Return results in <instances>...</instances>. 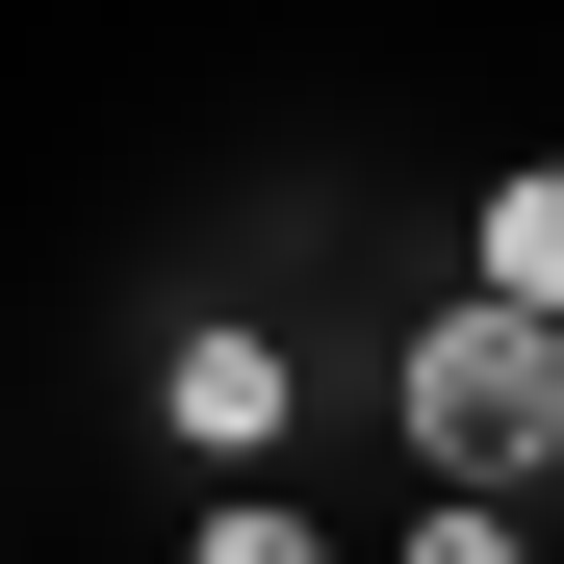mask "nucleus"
Wrapping results in <instances>:
<instances>
[{
	"mask_svg": "<svg viewBox=\"0 0 564 564\" xmlns=\"http://www.w3.org/2000/svg\"><path fill=\"white\" fill-rule=\"evenodd\" d=\"M386 436H411V488H564V334L539 308H488V282H436L411 308V359H386Z\"/></svg>",
	"mask_w": 564,
	"mask_h": 564,
	"instance_id": "f257e3e1",
	"label": "nucleus"
},
{
	"mask_svg": "<svg viewBox=\"0 0 564 564\" xmlns=\"http://www.w3.org/2000/svg\"><path fill=\"white\" fill-rule=\"evenodd\" d=\"M154 436L282 488V436H308V359H282V308H180V334H154Z\"/></svg>",
	"mask_w": 564,
	"mask_h": 564,
	"instance_id": "f03ea898",
	"label": "nucleus"
},
{
	"mask_svg": "<svg viewBox=\"0 0 564 564\" xmlns=\"http://www.w3.org/2000/svg\"><path fill=\"white\" fill-rule=\"evenodd\" d=\"M462 282H488V308H539V334H564V154H513L488 206H462Z\"/></svg>",
	"mask_w": 564,
	"mask_h": 564,
	"instance_id": "7ed1b4c3",
	"label": "nucleus"
},
{
	"mask_svg": "<svg viewBox=\"0 0 564 564\" xmlns=\"http://www.w3.org/2000/svg\"><path fill=\"white\" fill-rule=\"evenodd\" d=\"M180 564H334V539H308V488H206V513H180Z\"/></svg>",
	"mask_w": 564,
	"mask_h": 564,
	"instance_id": "20e7f679",
	"label": "nucleus"
},
{
	"mask_svg": "<svg viewBox=\"0 0 564 564\" xmlns=\"http://www.w3.org/2000/svg\"><path fill=\"white\" fill-rule=\"evenodd\" d=\"M386 564H539V513H488V488H411V539Z\"/></svg>",
	"mask_w": 564,
	"mask_h": 564,
	"instance_id": "39448f33",
	"label": "nucleus"
}]
</instances>
